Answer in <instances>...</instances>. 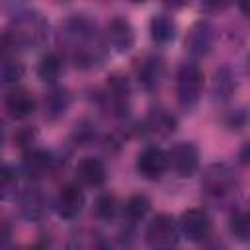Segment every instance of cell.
Masks as SVG:
<instances>
[{
    "mask_svg": "<svg viewBox=\"0 0 250 250\" xmlns=\"http://www.w3.org/2000/svg\"><path fill=\"white\" fill-rule=\"evenodd\" d=\"M59 53L78 70H94L109 59V43L96 20L86 14L68 16L57 33Z\"/></svg>",
    "mask_w": 250,
    "mask_h": 250,
    "instance_id": "6da1fadb",
    "label": "cell"
},
{
    "mask_svg": "<svg viewBox=\"0 0 250 250\" xmlns=\"http://www.w3.org/2000/svg\"><path fill=\"white\" fill-rule=\"evenodd\" d=\"M201 193L217 207H232L240 195V174L232 162L221 160L205 166L201 174Z\"/></svg>",
    "mask_w": 250,
    "mask_h": 250,
    "instance_id": "7a4b0ae2",
    "label": "cell"
},
{
    "mask_svg": "<svg viewBox=\"0 0 250 250\" xmlns=\"http://www.w3.org/2000/svg\"><path fill=\"white\" fill-rule=\"evenodd\" d=\"M6 33L16 51H31L41 47L49 37V21L37 10H20L10 20Z\"/></svg>",
    "mask_w": 250,
    "mask_h": 250,
    "instance_id": "3957f363",
    "label": "cell"
},
{
    "mask_svg": "<svg viewBox=\"0 0 250 250\" xmlns=\"http://www.w3.org/2000/svg\"><path fill=\"white\" fill-rule=\"evenodd\" d=\"M131 98H133L131 82L121 72L109 74L105 84H104V88L96 96L100 107L105 109L117 121H125L129 117V113H131Z\"/></svg>",
    "mask_w": 250,
    "mask_h": 250,
    "instance_id": "277c9868",
    "label": "cell"
},
{
    "mask_svg": "<svg viewBox=\"0 0 250 250\" xmlns=\"http://www.w3.org/2000/svg\"><path fill=\"white\" fill-rule=\"evenodd\" d=\"M205 86V72L197 61H184L176 68V100L182 109L191 111L203 94Z\"/></svg>",
    "mask_w": 250,
    "mask_h": 250,
    "instance_id": "5b68a950",
    "label": "cell"
},
{
    "mask_svg": "<svg viewBox=\"0 0 250 250\" xmlns=\"http://www.w3.org/2000/svg\"><path fill=\"white\" fill-rule=\"evenodd\" d=\"M129 129L146 139H168L178 129V117L170 109L162 105H154L146 111V115L139 123L129 125Z\"/></svg>",
    "mask_w": 250,
    "mask_h": 250,
    "instance_id": "8992f818",
    "label": "cell"
},
{
    "mask_svg": "<svg viewBox=\"0 0 250 250\" xmlns=\"http://www.w3.org/2000/svg\"><path fill=\"white\" fill-rule=\"evenodd\" d=\"M148 213H150V199L145 193H135L125 201L123 209L119 211L121 215V227L117 234L119 244L129 246L133 242L139 225L148 217Z\"/></svg>",
    "mask_w": 250,
    "mask_h": 250,
    "instance_id": "52a82bcc",
    "label": "cell"
},
{
    "mask_svg": "<svg viewBox=\"0 0 250 250\" xmlns=\"http://www.w3.org/2000/svg\"><path fill=\"white\" fill-rule=\"evenodd\" d=\"M18 211L20 215L29 223H39L49 217L53 209V199L47 191H43L37 182H31L29 186L18 189Z\"/></svg>",
    "mask_w": 250,
    "mask_h": 250,
    "instance_id": "ba28073f",
    "label": "cell"
},
{
    "mask_svg": "<svg viewBox=\"0 0 250 250\" xmlns=\"http://www.w3.org/2000/svg\"><path fill=\"white\" fill-rule=\"evenodd\" d=\"M180 238L178 219L170 213H156L145 229V242L148 248H172Z\"/></svg>",
    "mask_w": 250,
    "mask_h": 250,
    "instance_id": "9c48e42d",
    "label": "cell"
},
{
    "mask_svg": "<svg viewBox=\"0 0 250 250\" xmlns=\"http://www.w3.org/2000/svg\"><path fill=\"white\" fill-rule=\"evenodd\" d=\"M168 158V172H172L178 178H191L199 170V148L191 141H180L174 143L166 150Z\"/></svg>",
    "mask_w": 250,
    "mask_h": 250,
    "instance_id": "30bf717a",
    "label": "cell"
},
{
    "mask_svg": "<svg viewBox=\"0 0 250 250\" xmlns=\"http://www.w3.org/2000/svg\"><path fill=\"white\" fill-rule=\"evenodd\" d=\"M59 156L53 150L41 148V146H33L25 152H21V164H20V172L25 176L27 182H39L43 178H47L51 172H55L59 168Z\"/></svg>",
    "mask_w": 250,
    "mask_h": 250,
    "instance_id": "8fae6325",
    "label": "cell"
},
{
    "mask_svg": "<svg viewBox=\"0 0 250 250\" xmlns=\"http://www.w3.org/2000/svg\"><path fill=\"white\" fill-rule=\"evenodd\" d=\"M217 41V29L209 20H197L188 29L184 47L191 61H201L211 55Z\"/></svg>",
    "mask_w": 250,
    "mask_h": 250,
    "instance_id": "7c38bea8",
    "label": "cell"
},
{
    "mask_svg": "<svg viewBox=\"0 0 250 250\" xmlns=\"http://www.w3.org/2000/svg\"><path fill=\"white\" fill-rule=\"evenodd\" d=\"M178 227L180 234L193 242V244H203L211 232H213V221L211 215L203 207H189L178 217Z\"/></svg>",
    "mask_w": 250,
    "mask_h": 250,
    "instance_id": "4fadbf2b",
    "label": "cell"
},
{
    "mask_svg": "<svg viewBox=\"0 0 250 250\" xmlns=\"http://www.w3.org/2000/svg\"><path fill=\"white\" fill-rule=\"evenodd\" d=\"M135 78L143 92L154 94L156 90H160V86L166 78V61L156 53L145 55L135 64Z\"/></svg>",
    "mask_w": 250,
    "mask_h": 250,
    "instance_id": "5bb4252c",
    "label": "cell"
},
{
    "mask_svg": "<svg viewBox=\"0 0 250 250\" xmlns=\"http://www.w3.org/2000/svg\"><path fill=\"white\" fill-rule=\"evenodd\" d=\"M84 207H86V193L78 182L64 184L53 197V209L62 221L78 219L80 213L84 211Z\"/></svg>",
    "mask_w": 250,
    "mask_h": 250,
    "instance_id": "9a60e30c",
    "label": "cell"
},
{
    "mask_svg": "<svg viewBox=\"0 0 250 250\" xmlns=\"http://www.w3.org/2000/svg\"><path fill=\"white\" fill-rule=\"evenodd\" d=\"M135 170L141 178L148 180V182H156L160 180L166 172H168V158H166V150L158 145H148L145 146L135 160Z\"/></svg>",
    "mask_w": 250,
    "mask_h": 250,
    "instance_id": "2e32d148",
    "label": "cell"
},
{
    "mask_svg": "<svg viewBox=\"0 0 250 250\" xmlns=\"http://www.w3.org/2000/svg\"><path fill=\"white\" fill-rule=\"evenodd\" d=\"M104 33H105V39L109 43V49H113L115 53L125 55L135 47L137 33H135L133 23L125 16H113L107 21Z\"/></svg>",
    "mask_w": 250,
    "mask_h": 250,
    "instance_id": "e0dca14e",
    "label": "cell"
},
{
    "mask_svg": "<svg viewBox=\"0 0 250 250\" xmlns=\"http://www.w3.org/2000/svg\"><path fill=\"white\" fill-rule=\"evenodd\" d=\"M74 178L80 186L98 189L107 180V168L105 162L98 156H84L74 166Z\"/></svg>",
    "mask_w": 250,
    "mask_h": 250,
    "instance_id": "ac0fdd59",
    "label": "cell"
},
{
    "mask_svg": "<svg viewBox=\"0 0 250 250\" xmlns=\"http://www.w3.org/2000/svg\"><path fill=\"white\" fill-rule=\"evenodd\" d=\"M4 107L14 121H25L35 113L37 100L29 90L14 86L4 98Z\"/></svg>",
    "mask_w": 250,
    "mask_h": 250,
    "instance_id": "d6986e66",
    "label": "cell"
},
{
    "mask_svg": "<svg viewBox=\"0 0 250 250\" xmlns=\"http://www.w3.org/2000/svg\"><path fill=\"white\" fill-rule=\"evenodd\" d=\"M72 104V94L61 84H51L43 98V115L47 121H59L66 115Z\"/></svg>",
    "mask_w": 250,
    "mask_h": 250,
    "instance_id": "ffe728a7",
    "label": "cell"
},
{
    "mask_svg": "<svg viewBox=\"0 0 250 250\" xmlns=\"http://www.w3.org/2000/svg\"><path fill=\"white\" fill-rule=\"evenodd\" d=\"M238 90V78L236 72L229 66L223 64L213 72V80H211V98L217 104H227L234 98Z\"/></svg>",
    "mask_w": 250,
    "mask_h": 250,
    "instance_id": "44dd1931",
    "label": "cell"
},
{
    "mask_svg": "<svg viewBox=\"0 0 250 250\" xmlns=\"http://www.w3.org/2000/svg\"><path fill=\"white\" fill-rule=\"evenodd\" d=\"M148 35L154 45H170L178 35V25L170 14H154L148 21Z\"/></svg>",
    "mask_w": 250,
    "mask_h": 250,
    "instance_id": "7402d4cb",
    "label": "cell"
},
{
    "mask_svg": "<svg viewBox=\"0 0 250 250\" xmlns=\"http://www.w3.org/2000/svg\"><path fill=\"white\" fill-rule=\"evenodd\" d=\"M64 68V59L59 51H47L37 62V76L45 84H57Z\"/></svg>",
    "mask_w": 250,
    "mask_h": 250,
    "instance_id": "603a6c76",
    "label": "cell"
},
{
    "mask_svg": "<svg viewBox=\"0 0 250 250\" xmlns=\"http://www.w3.org/2000/svg\"><path fill=\"white\" fill-rule=\"evenodd\" d=\"M229 230L240 242H248L250 240V213H248L246 207H242V205H232L230 207Z\"/></svg>",
    "mask_w": 250,
    "mask_h": 250,
    "instance_id": "cb8c5ba5",
    "label": "cell"
},
{
    "mask_svg": "<svg viewBox=\"0 0 250 250\" xmlns=\"http://www.w3.org/2000/svg\"><path fill=\"white\" fill-rule=\"evenodd\" d=\"M94 217L104 223L109 225L119 217V201L111 191H104L96 197L94 201Z\"/></svg>",
    "mask_w": 250,
    "mask_h": 250,
    "instance_id": "d4e9b609",
    "label": "cell"
},
{
    "mask_svg": "<svg viewBox=\"0 0 250 250\" xmlns=\"http://www.w3.org/2000/svg\"><path fill=\"white\" fill-rule=\"evenodd\" d=\"M70 139H72V143L76 146H88V145L98 143L102 139V135H100V129H98L96 121H92V119H80L74 125Z\"/></svg>",
    "mask_w": 250,
    "mask_h": 250,
    "instance_id": "484cf974",
    "label": "cell"
},
{
    "mask_svg": "<svg viewBox=\"0 0 250 250\" xmlns=\"http://www.w3.org/2000/svg\"><path fill=\"white\" fill-rule=\"evenodd\" d=\"M20 186V168L10 162H0V199L12 197L18 193Z\"/></svg>",
    "mask_w": 250,
    "mask_h": 250,
    "instance_id": "4316f807",
    "label": "cell"
},
{
    "mask_svg": "<svg viewBox=\"0 0 250 250\" xmlns=\"http://www.w3.org/2000/svg\"><path fill=\"white\" fill-rule=\"evenodd\" d=\"M25 74V64L16 57H8L4 61H0V82L6 86H16Z\"/></svg>",
    "mask_w": 250,
    "mask_h": 250,
    "instance_id": "83f0119b",
    "label": "cell"
},
{
    "mask_svg": "<svg viewBox=\"0 0 250 250\" xmlns=\"http://www.w3.org/2000/svg\"><path fill=\"white\" fill-rule=\"evenodd\" d=\"M12 139H14V146H18L21 152H25V150L37 146V129L31 125H21L16 129Z\"/></svg>",
    "mask_w": 250,
    "mask_h": 250,
    "instance_id": "f1b7e54d",
    "label": "cell"
},
{
    "mask_svg": "<svg viewBox=\"0 0 250 250\" xmlns=\"http://www.w3.org/2000/svg\"><path fill=\"white\" fill-rule=\"evenodd\" d=\"M225 125L230 131H242L248 125V111L244 107H234L225 115Z\"/></svg>",
    "mask_w": 250,
    "mask_h": 250,
    "instance_id": "f546056e",
    "label": "cell"
},
{
    "mask_svg": "<svg viewBox=\"0 0 250 250\" xmlns=\"http://www.w3.org/2000/svg\"><path fill=\"white\" fill-rule=\"evenodd\" d=\"M232 6V0H199V8L203 14H221Z\"/></svg>",
    "mask_w": 250,
    "mask_h": 250,
    "instance_id": "4dcf8cb0",
    "label": "cell"
},
{
    "mask_svg": "<svg viewBox=\"0 0 250 250\" xmlns=\"http://www.w3.org/2000/svg\"><path fill=\"white\" fill-rule=\"evenodd\" d=\"M16 53H18V51H16V47H14L12 39H10V35L6 33V29H2V31H0V61L12 57V55H16Z\"/></svg>",
    "mask_w": 250,
    "mask_h": 250,
    "instance_id": "1f68e13d",
    "label": "cell"
},
{
    "mask_svg": "<svg viewBox=\"0 0 250 250\" xmlns=\"http://www.w3.org/2000/svg\"><path fill=\"white\" fill-rule=\"evenodd\" d=\"M12 240V225L8 223H0V248L8 246Z\"/></svg>",
    "mask_w": 250,
    "mask_h": 250,
    "instance_id": "d6a6232c",
    "label": "cell"
},
{
    "mask_svg": "<svg viewBox=\"0 0 250 250\" xmlns=\"http://www.w3.org/2000/svg\"><path fill=\"white\" fill-rule=\"evenodd\" d=\"M168 10H182L189 4V0H160Z\"/></svg>",
    "mask_w": 250,
    "mask_h": 250,
    "instance_id": "836d02e7",
    "label": "cell"
},
{
    "mask_svg": "<svg viewBox=\"0 0 250 250\" xmlns=\"http://www.w3.org/2000/svg\"><path fill=\"white\" fill-rule=\"evenodd\" d=\"M232 6H236L238 12H240L244 18H248V6H250V0H232Z\"/></svg>",
    "mask_w": 250,
    "mask_h": 250,
    "instance_id": "e575fe53",
    "label": "cell"
},
{
    "mask_svg": "<svg viewBox=\"0 0 250 250\" xmlns=\"http://www.w3.org/2000/svg\"><path fill=\"white\" fill-rule=\"evenodd\" d=\"M248 150H250V146H248V143L242 146V150H240V154H238V162L242 164V166H246L248 164Z\"/></svg>",
    "mask_w": 250,
    "mask_h": 250,
    "instance_id": "d590c367",
    "label": "cell"
},
{
    "mask_svg": "<svg viewBox=\"0 0 250 250\" xmlns=\"http://www.w3.org/2000/svg\"><path fill=\"white\" fill-rule=\"evenodd\" d=\"M4 141H6V127H4V123L0 121V148H2Z\"/></svg>",
    "mask_w": 250,
    "mask_h": 250,
    "instance_id": "8d00e7d4",
    "label": "cell"
},
{
    "mask_svg": "<svg viewBox=\"0 0 250 250\" xmlns=\"http://www.w3.org/2000/svg\"><path fill=\"white\" fill-rule=\"evenodd\" d=\"M131 4H145V2H148V0H129Z\"/></svg>",
    "mask_w": 250,
    "mask_h": 250,
    "instance_id": "74e56055",
    "label": "cell"
},
{
    "mask_svg": "<svg viewBox=\"0 0 250 250\" xmlns=\"http://www.w3.org/2000/svg\"><path fill=\"white\" fill-rule=\"evenodd\" d=\"M57 2H68V0H57Z\"/></svg>",
    "mask_w": 250,
    "mask_h": 250,
    "instance_id": "f35d334b",
    "label": "cell"
},
{
    "mask_svg": "<svg viewBox=\"0 0 250 250\" xmlns=\"http://www.w3.org/2000/svg\"><path fill=\"white\" fill-rule=\"evenodd\" d=\"M102 2H107V0H102Z\"/></svg>",
    "mask_w": 250,
    "mask_h": 250,
    "instance_id": "ab89813d",
    "label": "cell"
}]
</instances>
